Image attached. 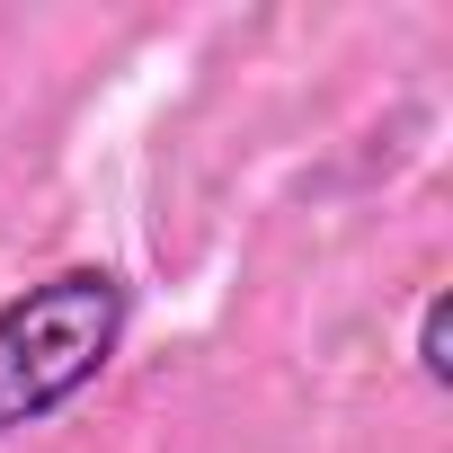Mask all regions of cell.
Here are the masks:
<instances>
[{"instance_id":"7a4b0ae2","label":"cell","mask_w":453,"mask_h":453,"mask_svg":"<svg viewBox=\"0 0 453 453\" xmlns=\"http://www.w3.org/2000/svg\"><path fill=\"white\" fill-rule=\"evenodd\" d=\"M444 365H453L444 356V294H426V311H418V373L444 382Z\"/></svg>"},{"instance_id":"6da1fadb","label":"cell","mask_w":453,"mask_h":453,"mask_svg":"<svg viewBox=\"0 0 453 453\" xmlns=\"http://www.w3.org/2000/svg\"><path fill=\"white\" fill-rule=\"evenodd\" d=\"M125 338V285L107 267H63L0 303V435L81 400Z\"/></svg>"}]
</instances>
